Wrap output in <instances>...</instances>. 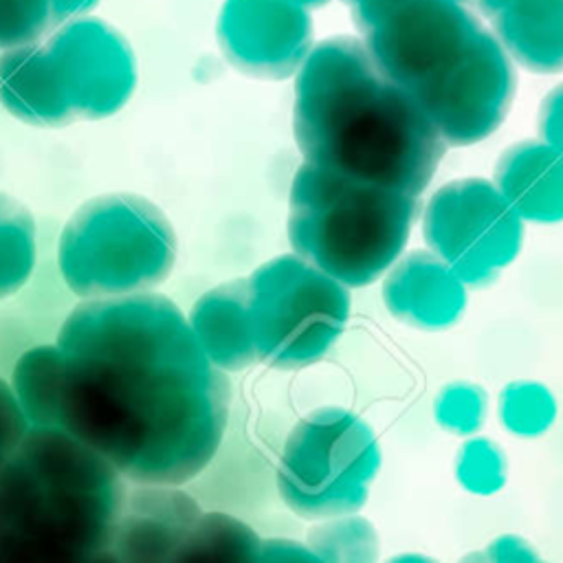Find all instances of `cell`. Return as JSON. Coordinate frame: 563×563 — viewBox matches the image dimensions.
Masks as SVG:
<instances>
[{"label": "cell", "instance_id": "1", "mask_svg": "<svg viewBox=\"0 0 563 563\" xmlns=\"http://www.w3.org/2000/svg\"><path fill=\"white\" fill-rule=\"evenodd\" d=\"M59 427L132 484H187L227 431L231 385L154 290L81 299L55 339Z\"/></svg>", "mask_w": 563, "mask_h": 563}, {"label": "cell", "instance_id": "2", "mask_svg": "<svg viewBox=\"0 0 563 563\" xmlns=\"http://www.w3.org/2000/svg\"><path fill=\"white\" fill-rule=\"evenodd\" d=\"M292 130L306 163L411 196L429 187L446 150L422 108L352 35L310 48L295 79Z\"/></svg>", "mask_w": 563, "mask_h": 563}, {"label": "cell", "instance_id": "3", "mask_svg": "<svg viewBox=\"0 0 563 563\" xmlns=\"http://www.w3.org/2000/svg\"><path fill=\"white\" fill-rule=\"evenodd\" d=\"M363 35L446 145H473L504 123L517 88L512 59L462 2L400 0Z\"/></svg>", "mask_w": 563, "mask_h": 563}, {"label": "cell", "instance_id": "4", "mask_svg": "<svg viewBox=\"0 0 563 563\" xmlns=\"http://www.w3.org/2000/svg\"><path fill=\"white\" fill-rule=\"evenodd\" d=\"M125 477L62 427H31L0 468V563L108 556Z\"/></svg>", "mask_w": 563, "mask_h": 563}, {"label": "cell", "instance_id": "5", "mask_svg": "<svg viewBox=\"0 0 563 563\" xmlns=\"http://www.w3.org/2000/svg\"><path fill=\"white\" fill-rule=\"evenodd\" d=\"M418 196L303 163L290 185L292 251L345 286L376 282L402 253Z\"/></svg>", "mask_w": 563, "mask_h": 563}, {"label": "cell", "instance_id": "6", "mask_svg": "<svg viewBox=\"0 0 563 563\" xmlns=\"http://www.w3.org/2000/svg\"><path fill=\"white\" fill-rule=\"evenodd\" d=\"M178 240L158 205L110 191L81 202L57 240V271L79 299L154 290L174 271Z\"/></svg>", "mask_w": 563, "mask_h": 563}, {"label": "cell", "instance_id": "7", "mask_svg": "<svg viewBox=\"0 0 563 563\" xmlns=\"http://www.w3.org/2000/svg\"><path fill=\"white\" fill-rule=\"evenodd\" d=\"M246 279L260 361L297 369L319 361L343 334L350 317L347 286L301 255H277Z\"/></svg>", "mask_w": 563, "mask_h": 563}, {"label": "cell", "instance_id": "8", "mask_svg": "<svg viewBox=\"0 0 563 563\" xmlns=\"http://www.w3.org/2000/svg\"><path fill=\"white\" fill-rule=\"evenodd\" d=\"M380 466L372 427L341 407H323L301 418L288 433L277 490L299 517L323 519L356 512Z\"/></svg>", "mask_w": 563, "mask_h": 563}, {"label": "cell", "instance_id": "9", "mask_svg": "<svg viewBox=\"0 0 563 563\" xmlns=\"http://www.w3.org/2000/svg\"><path fill=\"white\" fill-rule=\"evenodd\" d=\"M422 233L429 251L446 262L466 288H482L519 255L523 218L495 183L460 178L431 196Z\"/></svg>", "mask_w": 563, "mask_h": 563}, {"label": "cell", "instance_id": "10", "mask_svg": "<svg viewBox=\"0 0 563 563\" xmlns=\"http://www.w3.org/2000/svg\"><path fill=\"white\" fill-rule=\"evenodd\" d=\"M75 121H101L128 106L139 84L130 40L108 20L84 13L55 24L44 42Z\"/></svg>", "mask_w": 563, "mask_h": 563}, {"label": "cell", "instance_id": "11", "mask_svg": "<svg viewBox=\"0 0 563 563\" xmlns=\"http://www.w3.org/2000/svg\"><path fill=\"white\" fill-rule=\"evenodd\" d=\"M312 18L290 0H224L216 40L224 59L257 79H288L312 48Z\"/></svg>", "mask_w": 563, "mask_h": 563}, {"label": "cell", "instance_id": "12", "mask_svg": "<svg viewBox=\"0 0 563 563\" xmlns=\"http://www.w3.org/2000/svg\"><path fill=\"white\" fill-rule=\"evenodd\" d=\"M200 512L198 501L176 484H136L123 497L106 559L121 563L176 561Z\"/></svg>", "mask_w": 563, "mask_h": 563}, {"label": "cell", "instance_id": "13", "mask_svg": "<svg viewBox=\"0 0 563 563\" xmlns=\"http://www.w3.org/2000/svg\"><path fill=\"white\" fill-rule=\"evenodd\" d=\"M387 310L420 330H444L466 308V284L433 251H413L383 282Z\"/></svg>", "mask_w": 563, "mask_h": 563}, {"label": "cell", "instance_id": "14", "mask_svg": "<svg viewBox=\"0 0 563 563\" xmlns=\"http://www.w3.org/2000/svg\"><path fill=\"white\" fill-rule=\"evenodd\" d=\"M0 108L35 128L75 123L64 86L44 44L0 48Z\"/></svg>", "mask_w": 563, "mask_h": 563}, {"label": "cell", "instance_id": "15", "mask_svg": "<svg viewBox=\"0 0 563 563\" xmlns=\"http://www.w3.org/2000/svg\"><path fill=\"white\" fill-rule=\"evenodd\" d=\"M493 183L523 220H563V154L545 141L526 139L506 147Z\"/></svg>", "mask_w": 563, "mask_h": 563}, {"label": "cell", "instance_id": "16", "mask_svg": "<svg viewBox=\"0 0 563 563\" xmlns=\"http://www.w3.org/2000/svg\"><path fill=\"white\" fill-rule=\"evenodd\" d=\"M187 321L205 356L222 372H238L257 361L249 279H231L200 295Z\"/></svg>", "mask_w": 563, "mask_h": 563}, {"label": "cell", "instance_id": "17", "mask_svg": "<svg viewBox=\"0 0 563 563\" xmlns=\"http://www.w3.org/2000/svg\"><path fill=\"white\" fill-rule=\"evenodd\" d=\"M490 20L512 62L530 73H563V0H515Z\"/></svg>", "mask_w": 563, "mask_h": 563}, {"label": "cell", "instance_id": "18", "mask_svg": "<svg viewBox=\"0 0 563 563\" xmlns=\"http://www.w3.org/2000/svg\"><path fill=\"white\" fill-rule=\"evenodd\" d=\"M62 365L57 343L33 345L13 363L9 385L31 427H59Z\"/></svg>", "mask_w": 563, "mask_h": 563}, {"label": "cell", "instance_id": "19", "mask_svg": "<svg viewBox=\"0 0 563 563\" xmlns=\"http://www.w3.org/2000/svg\"><path fill=\"white\" fill-rule=\"evenodd\" d=\"M37 262V227L31 211L13 196L0 194V299L26 286Z\"/></svg>", "mask_w": 563, "mask_h": 563}, {"label": "cell", "instance_id": "20", "mask_svg": "<svg viewBox=\"0 0 563 563\" xmlns=\"http://www.w3.org/2000/svg\"><path fill=\"white\" fill-rule=\"evenodd\" d=\"M260 537L227 512H200L176 561H257Z\"/></svg>", "mask_w": 563, "mask_h": 563}, {"label": "cell", "instance_id": "21", "mask_svg": "<svg viewBox=\"0 0 563 563\" xmlns=\"http://www.w3.org/2000/svg\"><path fill=\"white\" fill-rule=\"evenodd\" d=\"M306 545L319 561L372 563L378 559V532L365 517L354 512L323 517L308 530Z\"/></svg>", "mask_w": 563, "mask_h": 563}, {"label": "cell", "instance_id": "22", "mask_svg": "<svg viewBox=\"0 0 563 563\" xmlns=\"http://www.w3.org/2000/svg\"><path fill=\"white\" fill-rule=\"evenodd\" d=\"M556 418V398L539 380H512L499 394L501 424L521 438L545 433Z\"/></svg>", "mask_w": 563, "mask_h": 563}, {"label": "cell", "instance_id": "23", "mask_svg": "<svg viewBox=\"0 0 563 563\" xmlns=\"http://www.w3.org/2000/svg\"><path fill=\"white\" fill-rule=\"evenodd\" d=\"M455 479L473 495H493L506 484V455L490 438H468L455 455Z\"/></svg>", "mask_w": 563, "mask_h": 563}, {"label": "cell", "instance_id": "24", "mask_svg": "<svg viewBox=\"0 0 563 563\" xmlns=\"http://www.w3.org/2000/svg\"><path fill=\"white\" fill-rule=\"evenodd\" d=\"M488 398L486 391L466 380H457L444 385L433 402L435 422L455 433V435H473L486 420Z\"/></svg>", "mask_w": 563, "mask_h": 563}, {"label": "cell", "instance_id": "25", "mask_svg": "<svg viewBox=\"0 0 563 563\" xmlns=\"http://www.w3.org/2000/svg\"><path fill=\"white\" fill-rule=\"evenodd\" d=\"M53 24L51 0H0V48L40 42Z\"/></svg>", "mask_w": 563, "mask_h": 563}, {"label": "cell", "instance_id": "26", "mask_svg": "<svg viewBox=\"0 0 563 563\" xmlns=\"http://www.w3.org/2000/svg\"><path fill=\"white\" fill-rule=\"evenodd\" d=\"M29 429L31 422L26 420L9 380L0 376V468L13 455Z\"/></svg>", "mask_w": 563, "mask_h": 563}, {"label": "cell", "instance_id": "27", "mask_svg": "<svg viewBox=\"0 0 563 563\" xmlns=\"http://www.w3.org/2000/svg\"><path fill=\"white\" fill-rule=\"evenodd\" d=\"M541 141L563 154V84L554 86L541 101L537 114Z\"/></svg>", "mask_w": 563, "mask_h": 563}, {"label": "cell", "instance_id": "28", "mask_svg": "<svg viewBox=\"0 0 563 563\" xmlns=\"http://www.w3.org/2000/svg\"><path fill=\"white\" fill-rule=\"evenodd\" d=\"M257 561H319L317 554L292 539H262Z\"/></svg>", "mask_w": 563, "mask_h": 563}, {"label": "cell", "instance_id": "29", "mask_svg": "<svg viewBox=\"0 0 563 563\" xmlns=\"http://www.w3.org/2000/svg\"><path fill=\"white\" fill-rule=\"evenodd\" d=\"M484 559H490L497 563L499 561H537L539 554L526 539L517 534H501L488 543Z\"/></svg>", "mask_w": 563, "mask_h": 563}, {"label": "cell", "instance_id": "30", "mask_svg": "<svg viewBox=\"0 0 563 563\" xmlns=\"http://www.w3.org/2000/svg\"><path fill=\"white\" fill-rule=\"evenodd\" d=\"M352 9V20L361 33H365L378 18H383L400 0H343Z\"/></svg>", "mask_w": 563, "mask_h": 563}, {"label": "cell", "instance_id": "31", "mask_svg": "<svg viewBox=\"0 0 563 563\" xmlns=\"http://www.w3.org/2000/svg\"><path fill=\"white\" fill-rule=\"evenodd\" d=\"M101 0H51L53 4V13H55V22H64L68 18L75 15H84L90 13Z\"/></svg>", "mask_w": 563, "mask_h": 563}, {"label": "cell", "instance_id": "32", "mask_svg": "<svg viewBox=\"0 0 563 563\" xmlns=\"http://www.w3.org/2000/svg\"><path fill=\"white\" fill-rule=\"evenodd\" d=\"M515 0H473V4L488 18L497 15L499 11H504L506 7H510Z\"/></svg>", "mask_w": 563, "mask_h": 563}, {"label": "cell", "instance_id": "33", "mask_svg": "<svg viewBox=\"0 0 563 563\" xmlns=\"http://www.w3.org/2000/svg\"><path fill=\"white\" fill-rule=\"evenodd\" d=\"M290 2H295V4H299V7H303V9H319V7H323V4H328L330 0H290Z\"/></svg>", "mask_w": 563, "mask_h": 563}, {"label": "cell", "instance_id": "34", "mask_svg": "<svg viewBox=\"0 0 563 563\" xmlns=\"http://www.w3.org/2000/svg\"><path fill=\"white\" fill-rule=\"evenodd\" d=\"M455 2H462V4H464V2H473V0H455Z\"/></svg>", "mask_w": 563, "mask_h": 563}]
</instances>
